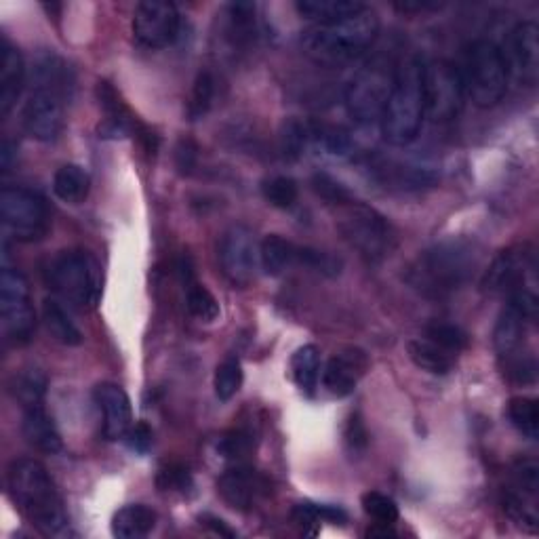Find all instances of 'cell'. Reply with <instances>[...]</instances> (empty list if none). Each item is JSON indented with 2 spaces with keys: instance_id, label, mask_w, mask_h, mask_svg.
Returning <instances> with one entry per match:
<instances>
[{
  "instance_id": "obj_33",
  "label": "cell",
  "mask_w": 539,
  "mask_h": 539,
  "mask_svg": "<svg viewBox=\"0 0 539 539\" xmlns=\"http://www.w3.org/2000/svg\"><path fill=\"white\" fill-rule=\"evenodd\" d=\"M186 306L188 312L203 323H215L222 314L217 297L198 281L186 283Z\"/></svg>"
},
{
  "instance_id": "obj_48",
  "label": "cell",
  "mask_w": 539,
  "mask_h": 539,
  "mask_svg": "<svg viewBox=\"0 0 539 539\" xmlns=\"http://www.w3.org/2000/svg\"><path fill=\"white\" fill-rule=\"evenodd\" d=\"M443 5L438 3H401V5H394V9L403 11V13H419V11H434V9H441Z\"/></svg>"
},
{
  "instance_id": "obj_21",
  "label": "cell",
  "mask_w": 539,
  "mask_h": 539,
  "mask_svg": "<svg viewBox=\"0 0 539 539\" xmlns=\"http://www.w3.org/2000/svg\"><path fill=\"white\" fill-rule=\"evenodd\" d=\"M22 432H24L26 443L34 447L38 453L55 455L64 449L62 434H59L53 417L47 413L45 407H34V409L24 411Z\"/></svg>"
},
{
  "instance_id": "obj_5",
  "label": "cell",
  "mask_w": 539,
  "mask_h": 539,
  "mask_svg": "<svg viewBox=\"0 0 539 539\" xmlns=\"http://www.w3.org/2000/svg\"><path fill=\"white\" fill-rule=\"evenodd\" d=\"M47 281L55 293L78 308H93L102 297V268L85 249L57 253L47 268Z\"/></svg>"
},
{
  "instance_id": "obj_4",
  "label": "cell",
  "mask_w": 539,
  "mask_h": 539,
  "mask_svg": "<svg viewBox=\"0 0 539 539\" xmlns=\"http://www.w3.org/2000/svg\"><path fill=\"white\" fill-rule=\"evenodd\" d=\"M426 118L424 99V62L417 57L398 64L394 87L382 114V135L394 148L413 144Z\"/></svg>"
},
{
  "instance_id": "obj_14",
  "label": "cell",
  "mask_w": 539,
  "mask_h": 539,
  "mask_svg": "<svg viewBox=\"0 0 539 539\" xmlns=\"http://www.w3.org/2000/svg\"><path fill=\"white\" fill-rule=\"evenodd\" d=\"M179 11L171 3H139L133 13V38L146 49H165L179 36Z\"/></svg>"
},
{
  "instance_id": "obj_28",
  "label": "cell",
  "mask_w": 539,
  "mask_h": 539,
  "mask_svg": "<svg viewBox=\"0 0 539 539\" xmlns=\"http://www.w3.org/2000/svg\"><path fill=\"white\" fill-rule=\"evenodd\" d=\"M43 321L47 331L53 335L55 342L64 346H81L83 344V333L74 325L68 310L57 302L53 297H47L43 302Z\"/></svg>"
},
{
  "instance_id": "obj_37",
  "label": "cell",
  "mask_w": 539,
  "mask_h": 539,
  "mask_svg": "<svg viewBox=\"0 0 539 539\" xmlns=\"http://www.w3.org/2000/svg\"><path fill=\"white\" fill-rule=\"evenodd\" d=\"M361 506L367 516H371L379 525H394L398 521V506L392 497L379 493V491H367L361 497Z\"/></svg>"
},
{
  "instance_id": "obj_16",
  "label": "cell",
  "mask_w": 539,
  "mask_h": 539,
  "mask_svg": "<svg viewBox=\"0 0 539 539\" xmlns=\"http://www.w3.org/2000/svg\"><path fill=\"white\" fill-rule=\"evenodd\" d=\"M533 253L523 247L508 249L499 253L489 270L483 276V291L489 295H512L521 289H531L527 285L529 276L533 274Z\"/></svg>"
},
{
  "instance_id": "obj_22",
  "label": "cell",
  "mask_w": 539,
  "mask_h": 539,
  "mask_svg": "<svg viewBox=\"0 0 539 539\" xmlns=\"http://www.w3.org/2000/svg\"><path fill=\"white\" fill-rule=\"evenodd\" d=\"M158 516L144 504H129L112 516V535L118 539L148 537L156 527Z\"/></svg>"
},
{
  "instance_id": "obj_30",
  "label": "cell",
  "mask_w": 539,
  "mask_h": 539,
  "mask_svg": "<svg viewBox=\"0 0 539 539\" xmlns=\"http://www.w3.org/2000/svg\"><path fill=\"white\" fill-rule=\"evenodd\" d=\"M11 394L22 411L45 407L47 375L38 369H24L11 379Z\"/></svg>"
},
{
  "instance_id": "obj_6",
  "label": "cell",
  "mask_w": 539,
  "mask_h": 539,
  "mask_svg": "<svg viewBox=\"0 0 539 539\" xmlns=\"http://www.w3.org/2000/svg\"><path fill=\"white\" fill-rule=\"evenodd\" d=\"M398 64L386 55H377L358 70L346 87L348 114L361 125L382 121Z\"/></svg>"
},
{
  "instance_id": "obj_39",
  "label": "cell",
  "mask_w": 539,
  "mask_h": 539,
  "mask_svg": "<svg viewBox=\"0 0 539 539\" xmlns=\"http://www.w3.org/2000/svg\"><path fill=\"white\" fill-rule=\"evenodd\" d=\"M295 266H304L308 270H314L323 276H337L342 272V259H337L331 253L310 249V247H297Z\"/></svg>"
},
{
  "instance_id": "obj_49",
  "label": "cell",
  "mask_w": 539,
  "mask_h": 539,
  "mask_svg": "<svg viewBox=\"0 0 539 539\" xmlns=\"http://www.w3.org/2000/svg\"><path fill=\"white\" fill-rule=\"evenodd\" d=\"M367 537H396V533L392 531V525L375 523V527L367 531Z\"/></svg>"
},
{
  "instance_id": "obj_25",
  "label": "cell",
  "mask_w": 539,
  "mask_h": 539,
  "mask_svg": "<svg viewBox=\"0 0 539 539\" xmlns=\"http://www.w3.org/2000/svg\"><path fill=\"white\" fill-rule=\"evenodd\" d=\"M297 247L281 234H268L259 245V266L268 276H281L295 266Z\"/></svg>"
},
{
  "instance_id": "obj_46",
  "label": "cell",
  "mask_w": 539,
  "mask_h": 539,
  "mask_svg": "<svg viewBox=\"0 0 539 539\" xmlns=\"http://www.w3.org/2000/svg\"><path fill=\"white\" fill-rule=\"evenodd\" d=\"M196 161V146L192 142H182L177 148V167L184 173H190Z\"/></svg>"
},
{
  "instance_id": "obj_15",
  "label": "cell",
  "mask_w": 539,
  "mask_h": 539,
  "mask_svg": "<svg viewBox=\"0 0 539 539\" xmlns=\"http://www.w3.org/2000/svg\"><path fill=\"white\" fill-rule=\"evenodd\" d=\"M508 78L533 87L539 74V28L535 22H521L512 28L502 49Z\"/></svg>"
},
{
  "instance_id": "obj_45",
  "label": "cell",
  "mask_w": 539,
  "mask_h": 539,
  "mask_svg": "<svg viewBox=\"0 0 539 539\" xmlns=\"http://www.w3.org/2000/svg\"><path fill=\"white\" fill-rule=\"evenodd\" d=\"M346 445H348L352 455L354 453H363L367 449V445H369V432H367L363 419L358 413H354L350 417V422L346 426Z\"/></svg>"
},
{
  "instance_id": "obj_7",
  "label": "cell",
  "mask_w": 539,
  "mask_h": 539,
  "mask_svg": "<svg viewBox=\"0 0 539 539\" xmlns=\"http://www.w3.org/2000/svg\"><path fill=\"white\" fill-rule=\"evenodd\" d=\"M462 78L466 95L472 99L474 106H497L504 99L510 81L502 49L493 41H487V38L474 41L468 51L466 72L462 74Z\"/></svg>"
},
{
  "instance_id": "obj_47",
  "label": "cell",
  "mask_w": 539,
  "mask_h": 539,
  "mask_svg": "<svg viewBox=\"0 0 539 539\" xmlns=\"http://www.w3.org/2000/svg\"><path fill=\"white\" fill-rule=\"evenodd\" d=\"M198 521H201V525H205L207 529H211L215 535L219 537H236V533L232 529L226 527V523L222 521V518H217L213 514H203L198 516Z\"/></svg>"
},
{
  "instance_id": "obj_23",
  "label": "cell",
  "mask_w": 539,
  "mask_h": 539,
  "mask_svg": "<svg viewBox=\"0 0 539 539\" xmlns=\"http://www.w3.org/2000/svg\"><path fill=\"white\" fill-rule=\"evenodd\" d=\"M407 354L417 369L430 375H449L457 363V356L432 344L430 339L419 337L407 344Z\"/></svg>"
},
{
  "instance_id": "obj_35",
  "label": "cell",
  "mask_w": 539,
  "mask_h": 539,
  "mask_svg": "<svg viewBox=\"0 0 539 539\" xmlns=\"http://www.w3.org/2000/svg\"><path fill=\"white\" fill-rule=\"evenodd\" d=\"M262 192L266 201L276 209H291L299 198L297 182L289 175H274L266 179Z\"/></svg>"
},
{
  "instance_id": "obj_2",
  "label": "cell",
  "mask_w": 539,
  "mask_h": 539,
  "mask_svg": "<svg viewBox=\"0 0 539 539\" xmlns=\"http://www.w3.org/2000/svg\"><path fill=\"white\" fill-rule=\"evenodd\" d=\"M478 259L476 247L466 238H447L415 257L407 283L424 297H449L470 281Z\"/></svg>"
},
{
  "instance_id": "obj_43",
  "label": "cell",
  "mask_w": 539,
  "mask_h": 539,
  "mask_svg": "<svg viewBox=\"0 0 539 539\" xmlns=\"http://www.w3.org/2000/svg\"><path fill=\"white\" fill-rule=\"evenodd\" d=\"M123 441L129 447V451H133L137 455H146L152 449L154 432L146 422H133V426L129 428Z\"/></svg>"
},
{
  "instance_id": "obj_3",
  "label": "cell",
  "mask_w": 539,
  "mask_h": 539,
  "mask_svg": "<svg viewBox=\"0 0 539 539\" xmlns=\"http://www.w3.org/2000/svg\"><path fill=\"white\" fill-rule=\"evenodd\" d=\"M379 36V17L365 7L331 24H316L302 36L304 53L323 66H342L367 53Z\"/></svg>"
},
{
  "instance_id": "obj_20",
  "label": "cell",
  "mask_w": 539,
  "mask_h": 539,
  "mask_svg": "<svg viewBox=\"0 0 539 539\" xmlns=\"http://www.w3.org/2000/svg\"><path fill=\"white\" fill-rule=\"evenodd\" d=\"M26 85V62L19 49L3 41L0 47V114L9 116Z\"/></svg>"
},
{
  "instance_id": "obj_9",
  "label": "cell",
  "mask_w": 539,
  "mask_h": 539,
  "mask_svg": "<svg viewBox=\"0 0 539 539\" xmlns=\"http://www.w3.org/2000/svg\"><path fill=\"white\" fill-rule=\"evenodd\" d=\"M0 219L5 232L17 243H38L51 230L45 198L28 188L7 186L0 194Z\"/></svg>"
},
{
  "instance_id": "obj_38",
  "label": "cell",
  "mask_w": 539,
  "mask_h": 539,
  "mask_svg": "<svg viewBox=\"0 0 539 539\" xmlns=\"http://www.w3.org/2000/svg\"><path fill=\"white\" fill-rule=\"evenodd\" d=\"M213 99H215V78L211 72H201L196 76L188 104V114L192 121H198V118H203L211 110Z\"/></svg>"
},
{
  "instance_id": "obj_11",
  "label": "cell",
  "mask_w": 539,
  "mask_h": 539,
  "mask_svg": "<svg viewBox=\"0 0 539 539\" xmlns=\"http://www.w3.org/2000/svg\"><path fill=\"white\" fill-rule=\"evenodd\" d=\"M426 116L434 123H451L462 114L466 87L462 72L447 59H430L424 64Z\"/></svg>"
},
{
  "instance_id": "obj_19",
  "label": "cell",
  "mask_w": 539,
  "mask_h": 539,
  "mask_svg": "<svg viewBox=\"0 0 539 539\" xmlns=\"http://www.w3.org/2000/svg\"><path fill=\"white\" fill-rule=\"evenodd\" d=\"M369 371V356L361 348H346L331 356L323 371V386L337 398L350 396Z\"/></svg>"
},
{
  "instance_id": "obj_27",
  "label": "cell",
  "mask_w": 539,
  "mask_h": 539,
  "mask_svg": "<svg viewBox=\"0 0 539 539\" xmlns=\"http://www.w3.org/2000/svg\"><path fill=\"white\" fill-rule=\"evenodd\" d=\"M365 7L367 5L354 3V0H299L295 5L297 13L314 22V26L337 22V19L350 17L358 11H363Z\"/></svg>"
},
{
  "instance_id": "obj_42",
  "label": "cell",
  "mask_w": 539,
  "mask_h": 539,
  "mask_svg": "<svg viewBox=\"0 0 539 539\" xmlns=\"http://www.w3.org/2000/svg\"><path fill=\"white\" fill-rule=\"evenodd\" d=\"M156 485L161 491H177V493H188L194 487L188 468L175 466V464H171V466H167V468H163L161 472H158Z\"/></svg>"
},
{
  "instance_id": "obj_26",
  "label": "cell",
  "mask_w": 539,
  "mask_h": 539,
  "mask_svg": "<svg viewBox=\"0 0 539 539\" xmlns=\"http://www.w3.org/2000/svg\"><path fill=\"white\" fill-rule=\"evenodd\" d=\"M226 41L236 49L251 47L257 38V22H255V5L236 3L226 11Z\"/></svg>"
},
{
  "instance_id": "obj_36",
  "label": "cell",
  "mask_w": 539,
  "mask_h": 539,
  "mask_svg": "<svg viewBox=\"0 0 539 539\" xmlns=\"http://www.w3.org/2000/svg\"><path fill=\"white\" fill-rule=\"evenodd\" d=\"M255 449V434L249 428H234L219 438L217 453L232 462H241Z\"/></svg>"
},
{
  "instance_id": "obj_29",
  "label": "cell",
  "mask_w": 539,
  "mask_h": 539,
  "mask_svg": "<svg viewBox=\"0 0 539 539\" xmlns=\"http://www.w3.org/2000/svg\"><path fill=\"white\" fill-rule=\"evenodd\" d=\"M291 377L295 386L304 394L312 396L316 392L318 379H321V352H318L316 346L306 344L293 352Z\"/></svg>"
},
{
  "instance_id": "obj_10",
  "label": "cell",
  "mask_w": 539,
  "mask_h": 539,
  "mask_svg": "<svg viewBox=\"0 0 539 539\" xmlns=\"http://www.w3.org/2000/svg\"><path fill=\"white\" fill-rule=\"evenodd\" d=\"M0 318L13 346H28L36 333V310L28 278L13 268L0 272Z\"/></svg>"
},
{
  "instance_id": "obj_31",
  "label": "cell",
  "mask_w": 539,
  "mask_h": 539,
  "mask_svg": "<svg viewBox=\"0 0 539 539\" xmlns=\"http://www.w3.org/2000/svg\"><path fill=\"white\" fill-rule=\"evenodd\" d=\"M510 424L529 441H537L539 436V403L529 396H514L506 407Z\"/></svg>"
},
{
  "instance_id": "obj_34",
  "label": "cell",
  "mask_w": 539,
  "mask_h": 539,
  "mask_svg": "<svg viewBox=\"0 0 539 539\" xmlns=\"http://www.w3.org/2000/svg\"><path fill=\"white\" fill-rule=\"evenodd\" d=\"M426 339H430L432 344L441 346L443 350L459 356L464 350H468L470 346V337L468 333L451 323H432L426 327Z\"/></svg>"
},
{
  "instance_id": "obj_8",
  "label": "cell",
  "mask_w": 539,
  "mask_h": 539,
  "mask_svg": "<svg viewBox=\"0 0 539 539\" xmlns=\"http://www.w3.org/2000/svg\"><path fill=\"white\" fill-rule=\"evenodd\" d=\"M342 207L344 213L339 217V230L358 255L365 257L367 262H382L394 251L396 232L382 213L356 201Z\"/></svg>"
},
{
  "instance_id": "obj_13",
  "label": "cell",
  "mask_w": 539,
  "mask_h": 539,
  "mask_svg": "<svg viewBox=\"0 0 539 539\" xmlns=\"http://www.w3.org/2000/svg\"><path fill=\"white\" fill-rule=\"evenodd\" d=\"M219 262L228 281L247 287L255 281L259 266V245L255 234L245 226H232L219 241Z\"/></svg>"
},
{
  "instance_id": "obj_24",
  "label": "cell",
  "mask_w": 539,
  "mask_h": 539,
  "mask_svg": "<svg viewBox=\"0 0 539 539\" xmlns=\"http://www.w3.org/2000/svg\"><path fill=\"white\" fill-rule=\"evenodd\" d=\"M91 190V177L81 165L59 167L53 177V192L68 205H81L87 201Z\"/></svg>"
},
{
  "instance_id": "obj_44",
  "label": "cell",
  "mask_w": 539,
  "mask_h": 539,
  "mask_svg": "<svg viewBox=\"0 0 539 539\" xmlns=\"http://www.w3.org/2000/svg\"><path fill=\"white\" fill-rule=\"evenodd\" d=\"M293 521L304 529V533L316 535L318 533V525L323 523L321 510H318V504H312V502L297 504L293 508Z\"/></svg>"
},
{
  "instance_id": "obj_41",
  "label": "cell",
  "mask_w": 539,
  "mask_h": 539,
  "mask_svg": "<svg viewBox=\"0 0 539 539\" xmlns=\"http://www.w3.org/2000/svg\"><path fill=\"white\" fill-rule=\"evenodd\" d=\"M312 186H314V192L321 198H325V201L331 205H346L352 201V194L327 173H316L312 177Z\"/></svg>"
},
{
  "instance_id": "obj_32",
  "label": "cell",
  "mask_w": 539,
  "mask_h": 539,
  "mask_svg": "<svg viewBox=\"0 0 539 539\" xmlns=\"http://www.w3.org/2000/svg\"><path fill=\"white\" fill-rule=\"evenodd\" d=\"M243 382H245V373H243L241 361H238L236 356H228L217 365L215 375H213L215 396L222 403H228L238 392H241Z\"/></svg>"
},
{
  "instance_id": "obj_40",
  "label": "cell",
  "mask_w": 539,
  "mask_h": 539,
  "mask_svg": "<svg viewBox=\"0 0 539 539\" xmlns=\"http://www.w3.org/2000/svg\"><path fill=\"white\" fill-rule=\"evenodd\" d=\"M310 142V125L299 121H287L281 131V148L287 158H299Z\"/></svg>"
},
{
  "instance_id": "obj_12",
  "label": "cell",
  "mask_w": 539,
  "mask_h": 539,
  "mask_svg": "<svg viewBox=\"0 0 539 539\" xmlns=\"http://www.w3.org/2000/svg\"><path fill=\"white\" fill-rule=\"evenodd\" d=\"M72 91L51 85H32V93L22 112L26 133L41 144H51L62 135L66 123V104Z\"/></svg>"
},
{
  "instance_id": "obj_1",
  "label": "cell",
  "mask_w": 539,
  "mask_h": 539,
  "mask_svg": "<svg viewBox=\"0 0 539 539\" xmlns=\"http://www.w3.org/2000/svg\"><path fill=\"white\" fill-rule=\"evenodd\" d=\"M7 489L13 504L47 537L72 535L70 518L47 468L32 457H22L7 468Z\"/></svg>"
},
{
  "instance_id": "obj_18",
  "label": "cell",
  "mask_w": 539,
  "mask_h": 539,
  "mask_svg": "<svg viewBox=\"0 0 539 539\" xmlns=\"http://www.w3.org/2000/svg\"><path fill=\"white\" fill-rule=\"evenodd\" d=\"M266 491L268 483L249 466L238 464L217 478L219 497L238 512L251 510Z\"/></svg>"
},
{
  "instance_id": "obj_17",
  "label": "cell",
  "mask_w": 539,
  "mask_h": 539,
  "mask_svg": "<svg viewBox=\"0 0 539 539\" xmlns=\"http://www.w3.org/2000/svg\"><path fill=\"white\" fill-rule=\"evenodd\" d=\"M93 398L99 413H102V434L106 441H123L133 426V407L129 394L112 382L95 386Z\"/></svg>"
}]
</instances>
